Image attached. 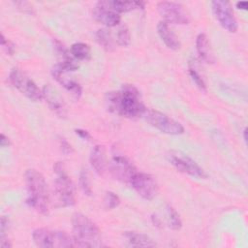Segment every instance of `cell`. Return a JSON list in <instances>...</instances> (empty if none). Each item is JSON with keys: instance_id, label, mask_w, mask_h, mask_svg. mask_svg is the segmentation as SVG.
<instances>
[{"instance_id": "obj_35", "label": "cell", "mask_w": 248, "mask_h": 248, "mask_svg": "<svg viewBox=\"0 0 248 248\" xmlns=\"http://www.w3.org/2000/svg\"><path fill=\"white\" fill-rule=\"evenodd\" d=\"M242 135H243V140L245 142H247V128H244L242 131Z\"/></svg>"}, {"instance_id": "obj_22", "label": "cell", "mask_w": 248, "mask_h": 248, "mask_svg": "<svg viewBox=\"0 0 248 248\" xmlns=\"http://www.w3.org/2000/svg\"><path fill=\"white\" fill-rule=\"evenodd\" d=\"M70 51L77 60H88L91 56V48L85 43H75L71 46Z\"/></svg>"}, {"instance_id": "obj_11", "label": "cell", "mask_w": 248, "mask_h": 248, "mask_svg": "<svg viewBox=\"0 0 248 248\" xmlns=\"http://www.w3.org/2000/svg\"><path fill=\"white\" fill-rule=\"evenodd\" d=\"M168 157L170 164L178 171L201 179H205L207 177V173L203 170V169L201 168L190 157L179 152H171Z\"/></svg>"}, {"instance_id": "obj_21", "label": "cell", "mask_w": 248, "mask_h": 248, "mask_svg": "<svg viewBox=\"0 0 248 248\" xmlns=\"http://www.w3.org/2000/svg\"><path fill=\"white\" fill-rule=\"evenodd\" d=\"M97 43L107 51H112L115 48V44L112 39L111 33L108 28H100L97 30L96 34Z\"/></svg>"}, {"instance_id": "obj_13", "label": "cell", "mask_w": 248, "mask_h": 248, "mask_svg": "<svg viewBox=\"0 0 248 248\" xmlns=\"http://www.w3.org/2000/svg\"><path fill=\"white\" fill-rule=\"evenodd\" d=\"M92 15L95 20L102 23L106 27H114L121 21L120 14L111 9L108 6L107 0L97 2L93 8Z\"/></svg>"}, {"instance_id": "obj_30", "label": "cell", "mask_w": 248, "mask_h": 248, "mask_svg": "<svg viewBox=\"0 0 248 248\" xmlns=\"http://www.w3.org/2000/svg\"><path fill=\"white\" fill-rule=\"evenodd\" d=\"M9 229V219L6 216L1 217L0 222V238L5 237V233Z\"/></svg>"}, {"instance_id": "obj_1", "label": "cell", "mask_w": 248, "mask_h": 248, "mask_svg": "<svg viewBox=\"0 0 248 248\" xmlns=\"http://www.w3.org/2000/svg\"><path fill=\"white\" fill-rule=\"evenodd\" d=\"M105 100L109 111L131 119L142 117L146 109L140 91L132 84H124L118 91L108 92Z\"/></svg>"}, {"instance_id": "obj_24", "label": "cell", "mask_w": 248, "mask_h": 248, "mask_svg": "<svg viewBox=\"0 0 248 248\" xmlns=\"http://www.w3.org/2000/svg\"><path fill=\"white\" fill-rule=\"evenodd\" d=\"M116 42L121 46H128L131 43V35L126 25H122L116 34Z\"/></svg>"}, {"instance_id": "obj_16", "label": "cell", "mask_w": 248, "mask_h": 248, "mask_svg": "<svg viewBox=\"0 0 248 248\" xmlns=\"http://www.w3.org/2000/svg\"><path fill=\"white\" fill-rule=\"evenodd\" d=\"M123 237L125 239V243L127 246L131 247H154L156 246L155 241L147 234L134 232V231H127L123 232Z\"/></svg>"}, {"instance_id": "obj_19", "label": "cell", "mask_w": 248, "mask_h": 248, "mask_svg": "<svg viewBox=\"0 0 248 248\" xmlns=\"http://www.w3.org/2000/svg\"><path fill=\"white\" fill-rule=\"evenodd\" d=\"M90 164L91 167L93 168V170L100 175H102L107 167H108V163H107V156H106V149L104 145H95L90 153Z\"/></svg>"}, {"instance_id": "obj_15", "label": "cell", "mask_w": 248, "mask_h": 248, "mask_svg": "<svg viewBox=\"0 0 248 248\" xmlns=\"http://www.w3.org/2000/svg\"><path fill=\"white\" fill-rule=\"evenodd\" d=\"M43 98L47 103L50 109L59 117L67 115L66 105L59 92L50 84H46L43 88Z\"/></svg>"}, {"instance_id": "obj_6", "label": "cell", "mask_w": 248, "mask_h": 248, "mask_svg": "<svg viewBox=\"0 0 248 248\" xmlns=\"http://www.w3.org/2000/svg\"><path fill=\"white\" fill-rule=\"evenodd\" d=\"M142 117L154 128L162 133L177 136L184 133V127L176 120L168 116L167 114L154 109L146 108Z\"/></svg>"}, {"instance_id": "obj_4", "label": "cell", "mask_w": 248, "mask_h": 248, "mask_svg": "<svg viewBox=\"0 0 248 248\" xmlns=\"http://www.w3.org/2000/svg\"><path fill=\"white\" fill-rule=\"evenodd\" d=\"M34 243L43 248H68L79 247L78 242L74 237L62 231L46 228L36 229L32 233Z\"/></svg>"}, {"instance_id": "obj_9", "label": "cell", "mask_w": 248, "mask_h": 248, "mask_svg": "<svg viewBox=\"0 0 248 248\" xmlns=\"http://www.w3.org/2000/svg\"><path fill=\"white\" fill-rule=\"evenodd\" d=\"M211 8L215 18L224 29L231 33L236 32L238 25L230 2L225 0H214L211 2Z\"/></svg>"}, {"instance_id": "obj_25", "label": "cell", "mask_w": 248, "mask_h": 248, "mask_svg": "<svg viewBox=\"0 0 248 248\" xmlns=\"http://www.w3.org/2000/svg\"><path fill=\"white\" fill-rule=\"evenodd\" d=\"M79 187L81 191L84 193V195L90 196L92 194V188L91 183L89 179V174L86 170H82L79 173Z\"/></svg>"}, {"instance_id": "obj_8", "label": "cell", "mask_w": 248, "mask_h": 248, "mask_svg": "<svg viewBox=\"0 0 248 248\" xmlns=\"http://www.w3.org/2000/svg\"><path fill=\"white\" fill-rule=\"evenodd\" d=\"M157 10L166 23L172 24H188L189 17L184 7L173 1H161L157 4Z\"/></svg>"}, {"instance_id": "obj_5", "label": "cell", "mask_w": 248, "mask_h": 248, "mask_svg": "<svg viewBox=\"0 0 248 248\" xmlns=\"http://www.w3.org/2000/svg\"><path fill=\"white\" fill-rule=\"evenodd\" d=\"M56 175L54 180V195L59 206H72L76 202L75 186L61 162H56L53 166Z\"/></svg>"}, {"instance_id": "obj_10", "label": "cell", "mask_w": 248, "mask_h": 248, "mask_svg": "<svg viewBox=\"0 0 248 248\" xmlns=\"http://www.w3.org/2000/svg\"><path fill=\"white\" fill-rule=\"evenodd\" d=\"M108 167L110 174L123 183H131V180L138 172L135 166L125 156L119 154L112 156Z\"/></svg>"}, {"instance_id": "obj_3", "label": "cell", "mask_w": 248, "mask_h": 248, "mask_svg": "<svg viewBox=\"0 0 248 248\" xmlns=\"http://www.w3.org/2000/svg\"><path fill=\"white\" fill-rule=\"evenodd\" d=\"M73 235L79 247L102 246L101 231L97 225L82 213L76 212L72 217Z\"/></svg>"}, {"instance_id": "obj_18", "label": "cell", "mask_w": 248, "mask_h": 248, "mask_svg": "<svg viewBox=\"0 0 248 248\" xmlns=\"http://www.w3.org/2000/svg\"><path fill=\"white\" fill-rule=\"evenodd\" d=\"M196 49L197 52L203 62L212 64L215 62L214 53L212 51L209 40L204 33H200L196 39Z\"/></svg>"}, {"instance_id": "obj_26", "label": "cell", "mask_w": 248, "mask_h": 248, "mask_svg": "<svg viewBox=\"0 0 248 248\" xmlns=\"http://www.w3.org/2000/svg\"><path fill=\"white\" fill-rule=\"evenodd\" d=\"M104 203H105V206L107 209L111 210L120 204V199L115 193H113L111 191H108V192H106V195H105Z\"/></svg>"}, {"instance_id": "obj_14", "label": "cell", "mask_w": 248, "mask_h": 248, "mask_svg": "<svg viewBox=\"0 0 248 248\" xmlns=\"http://www.w3.org/2000/svg\"><path fill=\"white\" fill-rule=\"evenodd\" d=\"M68 73H70V71H68L60 63H58L55 66H53V68L51 70L52 77L66 90H68L76 99H79V97L81 96V93H82L81 86L79 85V83L77 80H75L71 77H68L67 76Z\"/></svg>"}, {"instance_id": "obj_28", "label": "cell", "mask_w": 248, "mask_h": 248, "mask_svg": "<svg viewBox=\"0 0 248 248\" xmlns=\"http://www.w3.org/2000/svg\"><path fill=\"white\" fill-rule=\"evenodd\" d=\"M1 46L6 49V51L10 55H12L14 53V50H15L14 45L10 41H8V39H6L3 34H1Z\"/></svg>"}, {"instance_id": "obj_31", "label": "cell", "mask_w": 248, "mask_h": 248, "mask_svg": "<svg viewBox=\"0 0 248 248\" xmlns=\"http://www.w3.org/2000/svg\"><path fill=\"white\" fill-rule=\"evenodd\" d=\"M76 134L83 140H90L91 139V135L87 131L82 130V129H77Z\"/></svg>"}, {"instance_id": "obj_20", "label": "cell", "mask_w": 248, "mask_h": 248, "mask_svg": "<svg viewBox=\"0 0 248 248\" xmlns=\"http://www.w3.org/2000/svg\"><path fill=\"white\" fill-rule=\"evenodd\" d=\"M108 6L118 14L130 12L136 9H144V3L141 1H123V0H107Z\"/></svg>"}, {"instance_id": "obj_27", "label": "cell", "mask_w": 248, "mask_h": 248, "mask_svg": "<svg viewBox=\"0 0 248 248\" xmlns=\"http://www.w3.org/2000/svg\"><path fill=\"white\" fill-rule=\"evenodd\" d=\"M189 75L192 78V80L195 82V84L202 90V91H206V84L202 78V77L200 75V73L193 67L190 65L189 67Z\"/></svg>"}, {"instance_id": "obj_17", "label": "cell", "mask_w": 248, "mask_h": 248, "mask_svg": "<svg viewBox=\"0 0 248 248\" xmlns=\"http://www.w3.org/2000/svg\"><path fill=\"white\" fill-rule=\"evenodd\" d=\"M157 33L169 48L172 50H177L180 48V42L168 23L165 21H160L157 24Z\"/></svg>"}, {"instance_id": "obj_33", "label": "cell", "mask_w": 248, "mask_h": 248, "mask_svg": "<svg viewBox=\"0 0 248 248\" xmlns=\"http://www.w3.org/2000/svg\"><path fill=\"white\" fill-rule=\"evenodd\" d=\"M151 219H152V223L154 224V226H156V227H162V222H161V220L159 219V217H157L156 215H153V216L151 217Z\"/></svg>"}, {"instance_id": "obj_29", "label": "cell", "mask_w": 248, "mask_h": 248, "mask_svg": "<svg viewBox=\"0 0 248 248\" xmlns=\"http://www.w3.org/2000/svg\"><path fill=\"white\" fill-rule=\"evenodd\" d=\"M60 147H61V150H62V152L65 154V155H69V154H71L73 151H74V149H73V147H72V145L65 140V139H60Z\"/></svg>"}, {"instance_id": "obj_32", "label": "cell", "mask_w": 248, "mask_h": 248, "mask_svg": "<svg viewBox=\"0 0 248 248\" xmlns=\"http://www.w3.org/2000/svg\"><path fill=\"white\" fill-rule=\"evenodd\" d=\"M0 145L1 147H6L10 145V140L9 138L6 137L4 134H1V139H0Z\"/></svg>"}, {"instance_id": "obj_12", "label": "cell", "mask_w": 248, "mask_h": 248, "mask_svg": "<svg viewBox=\"0 0 248 248\" xmlns=\"http://www.w3.org/2000/svg\"><path fill=\"white\" fill-rule=\"evenodd\" d=\"M132 187L144 200H153L158 193V185L154 177L145 172H137L131 180Z\"/></svg>"}, {"instance_id": "obj_34", "label": "cell", "mask_w": 248, "mask_h": 248, "mask_svg": "<svg viewBox=\"0 0 248 248\" xmlns=\"http://www.w3.org/2000/svg\"><path fill=\"white\" fill-rule=\"evenodd\" d=\"M236 8L238 9H242V10H246L247 8V2L246 1H239L236 3Z\"/></svg>"}, {"instance_id": "obj_2", "label": "cell", "mask_w": 248, "mask_h": 248, "mask_svg": "<svg viewBox=\"0 0 248 248\" xmlns=\"http://www.w3.org/2000/svg\"><path fill=\"white\" fill-rule=\"evenodd\" d=\"M25 182L27 188V204L38 213L47 215L49 193L43 174L34 169H29L25 172Z\"/></svg>"}, {"instance_id": "obj_7", "label": "cell", "mask_w": 248, "mask_h": 248, "mask_svg": "<svg viewBox=\"0 0 248 248\" xmlns=\"http://www.w3.org/2000/svg\"><path fill=\"white\" fill-rule=\"evenodd\" d=\"M9 79L11 84L16 89H17L31 101L37 102L43 99V90H41L37 84L21 70L14 68L9 75Z\"/></svg>"}, {"instance_id": "obj_23", "label": "cell", "mask_w": 248, "mask_h": 248, "mask_svg": "<svg viewBox=\"0 0 248 248\" xmlns=\"http://www.w3.org/2000/svg\"><path fill=\"white\" fill-rule=\"evenodd\" d=\"M167 215L170 228L172 230H180L182 227V221L179 217V214L170 205H167Z\"/></svg>"}]
</instances>
